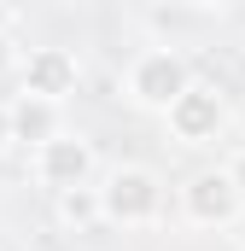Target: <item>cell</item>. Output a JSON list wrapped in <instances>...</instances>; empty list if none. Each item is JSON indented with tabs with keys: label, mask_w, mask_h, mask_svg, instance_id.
I'll return each instance as SVG.
<instances>
[{
	"label": "cell",
	"mask_w": 245,
	"mask_h": 251,
	"mask_svg": "<svg viewBox=\"0 0 245 251\" xmlns=\"http://www.w3.org/2000/svg\"><path fill=\"white\" fill-rule=\"evenodd\" d=\"M158 210H164V181L152 170L128 164V170H111L105 176V187H99V216L105 222L146 228V222H158Z\"/></svg>",
	"instance_id": "obj_1"
},
{
	"label": "cell",
	"mask_w": 245,
	"mask_h": 251,
	"mask_svg": "<svg viewBox=\"0 0 245 251\" xmlns=\"http://www.w3.org/2000/svg\"><path fill=\"white\" fill-rule=\"evenodd\" d=\"M187 88H193L187 59H181V53H170V47L140 53V59H134V70H128V94H134V105H146V111H170Z\"/></svg>",
	"instance_id": "obj_2"
},
{
	"label": "cell",
	"mask_w": 245,
	"mask_h": 251,
	"mask_svg": "<svg viewBox=\"0 0 245 251\" xmlns=\"http://www.w3.org/2000/svg\"><path fill=\"white\" fill-rule=\"evenodd\" d=\"M164 117H170V134H175L181 146H204V140H216V134L228 128V105H222L216 88H198V82H193Z\"/></svg>",
	"instance_id": "obj_3"
},
{
	"label": "cell",
	"mask_w": 245,
	"mask_h": 251,
	"mask_svg": "<svg viewBox=\"0 0 245 251\" xmlns=\"http://www.w3.org/2000/svg\"><path fill=\"white\" fill-rule=\"evenodd\" d=\"M181 204H187V216H193L198 228H222V222H234V216L245 210L240 193H234V181H228V170H198V176L187 181Z\"/></svg>",
	"instance_id": "obj_4"
},
{
	"label": "cell",
	"mask_w": 245,
	"mask_h": 251,
	"mask_svg": "<svg viewBox=\"0 0 245 251\" xmlns=\"http://www.w3.org/2000/svg\"><path fill=\"white\" fill-rule=\"evenodd\" d=\"M88 170H94V146H88V140H64V134H53L47 146H35V176H41L53 193L88 187Z\"/></svg>",
	"instance_id": "obj_5"
},
{
	"label": "cell",
	"mask_w": 245,
	"mask_h": 251,
	"mask_svg": "<svg viewBox=\"0 0 245 251\" xmlns=\"http://www.w3.org/2000/svg\"><path fill=\"white\" fill-rule=\"evenodd\" d=\"M70 88H76V59H70L64 47H35V53L24 59V94H29V100L59 105Z\"/></svg>",
	"instance_id": "obj_6"
},
{
	"label": "cell",
	"mask_w": 245,
	"mask_h": 251,
	"mask_svg": "<svg viewBox=\"0 0 245 251\" xmlns=\"http://www.w3.org/2000/svg\"><path fill=\"white\" fill-rule=\"evenodd\" d=\"M6 117H12V140H35V146H47V140L59 134V105L29 100V94H18V105H6Z\"/></svg>",
	"instance_id": "obj_7"
},
{
	"label": "cell",
	"mask_w": 245,
	"mask_h": 251,
	"mask_svg": "<svg viewBox=\"0 0 245 251\" xmlns=\"http://www.w3.org/2000/svg\"><path fill=\"white\" fill-rule=\"evenodd\" d=\"M59 216L70 222V228H94V222H105V216H99V187H70V193H59Z\"/></svg>",
	"instance_id": "obj_8"
},
{
	"label": "cell",
	"mask_w": 245,
	"mask_h": 251,
	"mask_svg": "<svg viewBox=\"0 0 245 251\" xmlns=\"http://www.w3.org/2000/svg\"><path fill=\"white\" fill-rule=\"evenodd\" d=\"M228 181H234V193H240V204H245V152L228 164Z\"/></svg>",
	"instance_id": "obj_9"
},
{
	"label": "cell",
	"mask_w": 245,
	"mask_h": 251,
	"mask_svg": "<svg viewBox=\"0 0 245 251\" xmlns=\"http://www.w3.org/2000/svg\"><path fill=\"white\" fill-rule=\"evenodd\" d=\"M12 70V41H0V76Z\"/></svg>",
	"instance_id": "obj_10"
},
{
	"label": "cell",
	"mask_w": 245,
	"mask_h": 251,
	"mask_svg": "<svg viewBox=\"0 0 245 251\" xmlns=\"http://www.w3.org/2000/svg\"><path fill=\"white\" fill-rule=\"evenodd\" d=\"M12 140V117H6V105H0V146Z\"/></svg>",
	"instance_id": "obj_11"
}]
</instances>
